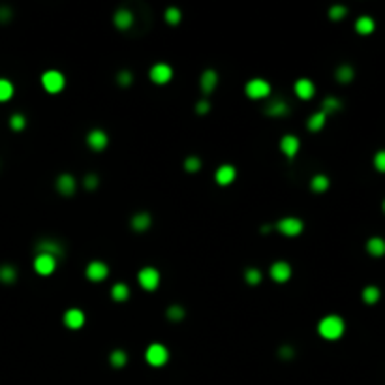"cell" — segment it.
I'll use <instances>...</instances> for the list:
<instances>
[{
	"instance_id": "obj_39",
	"label": "cell",
	"mask_w": 385,
	"mask_h": 385,
	"mask_svg": "<svg viewBox=\"0 0 385 385\" xmlns=\"http://www.w3.org/2000/svg\"><path fill=\"white\" fill-rule=\"evenodd\" d=\"M132 81H134V75H132V72H128V70H122V72L117 74V83H119L120 87L132 85Z\"/></svg>"
},
{
	"instance_id": "obj_11",
	"label": "cell",
	"mask_w": 385,
	"mask_h": 385,
	"mask_svg": "<svg viewBox=\"0 0 385 385\" xmlns=\"http://www.w3.org/2000/svg\"><path fill=\"white\" fill-rule=\"evenodd\" d=\"M87 143H89V147L92 148V151H96V153H100V151H103V148L108 147V134L103 130H100V128H96V130H91L89 132V136H87Z\"/></svg>"
},
{
	"instance_id": "obj_14",
	"label": "cell",
	"mask_w": 385,
	"mask_h": 385,
	"mask_svg": "<svg viewBox=\"0 0 385 385\" xmlns=\"http://www.w3.org/2000/svg\"><path fill=\"white\" fill-rule=\"evenodd\" d=\"M289 276H291V267H289V263H286V261H274L271 265V278L274 282H278V284L288 282Z\"/></svg>"
},
{
	"instance_id": "obj_36",
	"label": "cell",
	"mask_w": 385,
	"mask_h": 385,
	"mask_svg": "<svg viewBox=\"0 0 385 385\" xmlns=\"http://www.w3.org/2000/svg\"><path fill=\"white\" fill-rule=\"evenodd\" d=\"M184 169L188 171V173H196V171L201 169V160L198 158V156H188L186 160H184Z\"/></svg>"
},
{
	"instance_id": "obj_31",
	"label": "cell",
	"mask_w": 385,
	"mask_h": 385,
	"mask_svg": "<svg viewBox=\"0 0 385 385\" xmlns=\"http://www.w3.org/2000/svg\"><path fill=\"white\" fill-rule=\"evenodd\" d=\"M126 361H128V357H126V353L122 350H113L111 355H109V362L115 368H122L126 365Z\"/></svg>"
},
{
	"instance_id": "obj_23",
	"label": "cell",
	"mask_w": 385,
	"mask_h": 385,
	"mask_svg": "<svg viewBox=\"0 0 385 385\" xmlns=\"http://www.w3.org/2000/svg\"><path fill=\"white\" fill-rule=\"evenodd\" d=\"M265 113L269 115V117H284V115L289 113V108H288V103L282 102V100H274V102H271L265 108Z\"/></svg>"
},
{
	"instance_id": "obj_10",
	"label": "cell",
	"mask_w": 385,
	"mask_h": 385,
	"mask_svg": "<svg viewBox=\"0 0 385 385\" xmlns=\"http://www.w3.org/2000/svg\"><path fill=\"white\" fill-rule=\"evenodd\" d=\"M36 250H38V254L51 255V258H55V260H57L58 255L64 254L62 244L58 243V241H51V239H44V241H40V243L36 244Z\"/></svg>"
},
{
	"instance_id": "obj_44",
	"label": "cell",
	"mask_w": 385,
	"mask_h": 385,
	"mask_svg": "<svg viewBox=\"0 0 385 385\" xmlns=\"http://www.w3.org/2000/svg\"><path fill=\"white\" fill-rule=\"evenodd\" d=\"M8 19H12V12L8 8H0V21H8Z\"/></svg>"
},
{
	"instance_id": "obj_16",
	"label": "cell",
	"mask_w": 385,
	"mask_h": 385,
	"mask_svg": "<svg viewBox=\"0 0 385 385\" xmlns=\"http://www.w3.org/2000/svg\"><path fill=\"white\" fill-rule=\"evenodd\" d=\"M57 190L62 196H74L75 192V179L74 175H70V173H62V175H58L57 179Z\"/></svg>"
},
{
	"instance_id": "obj_24",
	"label": "cell",
	"mask_w": 385,
	"mask_h": 385,
	"mask_svg": "<svg viewBox=\"0 0 385 385\" xmlns=\"http://www.w3.org/2000/svg\"><path fill=\"white\" fill-rule=\"evenodd\" d=\"M111 297H113V301H117V303H124V301L130 297V289H128V286H126L124 282L115 284L113 288H111Z\"/></svg>"
},
{
	"instance_id": "obj_25",
	"label": "cell",
	"mask_w": 385,
	"mask_h": 385,
	"mask_svg": "<svg viewBox=\"0 0 385 385\" xmlns=\"http://www.w3.org/2000/svg\"><path fill=\"white\" fill-rule=\"evenodd\" d=\"M325 120H327V115L323 113V111H317L316 115H312L310 119H308V124H306V128L310 132H319L325 126Z\"/></svg>"
},
{
	"instance_id": "obj_22",
	"label": "cell",
	"mask_w": 385,
	"mask_h": 385,
	"mask_svg": "<svg viewBox=\"0 0 385 385\" xmlns=\"http://www.w3.org/2000/svg\"><path fill=\"white\" fill-rule=\"evenodd\" d=\"M374 29H376V23H374V19L368 17V15H362V17H359L355 21V30L362 36L372 34Z\"/></svg>"
},
{
	"instance_id": "obj_8",
	"label": "cell",
	"mask_w": 385,
	"mask_h": 385,
	"mask_svg": "<svg viewBox=\"0 0 385 385\" xmlns=\"http://www.w3.org/2000/svg\"><path fill=\"white\" fill-rule=\"evenodd\" d=\"M55 269H57V260H55V258L46 255V254L36 255L34 271L38 272V274H41V276H49V274H53V272H55Z\"/></svg>"
},
{
	"instance_id": "obj_33",
	"label": "cell",
	"mask_w": 385,
	"mask_h": 385,
	"mask_svg": "<svg viewBox=\"0 0 385 385\" xmlns=\"http://www.w3.org/2000/svg\"><path fill=\"white\" fill-rule=\"evenodd\" d=\"M244 280H246V284H250V286H258V284L261 282V271L255 269V267H250V269L244 271Z\"/></svg>"
},
{
	"instance_id": "obj_6",
	"label": "cell",
	"mask_w": 385,
	"mask_h": 385,
	"mask_svg": "<svg viewBox=\"0 0 385 385\" xmlns=\"http://www.w3.org/2000/svg\"><path fill=\"white\" fill-rule=\"evenodd\" d=\"M276 227L278 231H282L288 237H297L303 231V220L295 218V216H286V218H282V220L278 222Z\"/></svg>"
},
{
	"instance_id": "obj_38",
	"label": "cell",
	"mask_w": 385,
	"mask_h": 385,
	"mask_svg": "<svg viewBox=\"0 0 385 385\" xmlns=\"http://www.w3.org/2000/svg\"><path fill=\"white\" fill-rule=\"evenodd\" d=\"M346 15H348V8L346 6H333L329 10V17L333 19V21H340V19H344Z\"/></svg>"
},
{
	"instance_id": "obj_28",
	"label": "cell",
	"mask_w": 385,
	"mask_h": 385,
	"mask_svg": "<svg viewBox=\"0 0 385 385\" xmlns=\"http://www.w3.org/2000/svg\"><path fill=\"white\" fill-rule=\"evenodd\" d=\"M323 113L329 115V113H336V111H340L342 109V102H340L338 98H334V96H327L325 100H323Z\"/></svg>"
},
{
	"instance_id": "obj_12",
	"label": "cell",
	"mask_w": 385,
	"mask_h": 385,
	"mask_svg": "<svg viewBox=\"0 0 385 385\" xmlns=\"http://www.w3.org/2000/svg\"><path fill=\"white\" fill-rule=\"evenodd\" d=\"M299 148H301V141L297 136L288 134V136H284L282 139H280V151H282L289 160H293L295 156H297Z\"/></svg>"
},
{
	"instance_id": "obj_2",
	"label": "cell",
	"mask_w": 385,
	"mask_h": 385,
	"mask_svg": "<svg viewBox=\"0 0 385 385\" xmlns=\"http://www.w3.org/2000/svg\"><path fill=\"white\" fill-rule=\"evenodd\" d=\"M145 359H147V362L151 367H164L165 362L169 361V351H167V348L164 344L154 342L145 351Z\"/></svg>"
},
{
	"instance_id": "obj_37",
	"label": "cell",
	"mask_w": 385,
	"mask_h": 385,
	"mask_svg": "<svg viewBox=\"0 0 385 385\" xmlns=\"http://www.w3.org/2000/svg\"><path fill=\"white\" fill-rule=\"evenodd\" d=\"M165 21L169 25H179L181 23V10L179 8H167L165 10Z\"/></svg>"
},
{
	"instance_id": "obj_35",
	"label": "cell",
	"mask_w": 385,
	"mask_h": 385,
	"mask_svg": "<svg viewBox=\"0 0 385 385\" xmlns=\"http://www.w3.org/2000/svg\"><path fill=\"white\" fill-rule=\"evenodd\" d=\"M10 126H12V130L21 132L25 126H27V119H25L21 113H15V115H12V117H10Z\"/></svg>"
},
{
	"instance_id": "obj_45",
	"label": "cell",
	"mask_w": 385,
	"mask_h": 385,
	"mask_svg": "<svg viewBox=\"0 0 385 385\" xmlns=\"http://www.w3.org/2000/svg\"><path fill=\"white\" fill-rule=\"evenodd\" d=\"M261 231H263V233H269V231H271V226H263V227H261Z\"/></svg>"
},
{
	"instance_id": "obj_3",
	"label": "cell",
	"mask_w": 385,
	"mask_h": 385,
	"mask_svg": "<svg viewBox=\"0 0 385 385\" xmlns=\"http://www.w3.org/2000/svg\"><path fill=\"white\" fill-rule=\"evenodd\" d=\"M41 85L49 94H57V92H60L64 89L66 79H64V75L58 70H47L46 74L41 75Z\"/></svg>"
},
{
	"instance_id": "obj_19",
	"label": "cell",
	"mask_w": 385,
	"mask_h": 385,
	"mask_svg": "<svg viewBox=\"0 0 385 385\" xmlns=\"http://www.w3.org/2000/svg\"><path fill=\"white\" fill-rule=\"evenodd\" d=\"M130 224L134 231H147L151 224H153V218H151L148 212H137V215L132 216Z\"/></svg>"
},
{
	"instance_id": "obj_15",
	"label": "cell",
	"mask_w": 385,
	"mask_h": 385,
	"mask_svg": "<svg viewBox=\"0 0 385 385\" xmlns=\"http://www.w3.org/2000/svg\"><path fill=\"white\" fill-rule=\"evenodd\" d=\"M64 325L68 329H81L85 325V314L79 308H70L64 314Z\"/></svg>"
},
{
	"instance_id": "obj_4",
	"label": "cell",
	"mask_w": 385,
	"mask_h": 385,
	"mask_svg": "<svg viewBox=\"0 0 385 385\" xmlns=\"http://www.w3.org/2000/svg\"><path fill=\"white\" fill-rule=\"evenodd\" d=\"M246 91V96L252 98V100H261V98H267L271 94V85L267 83L265 79H250L244 87Z\"/></svg>"
},
{
	"instance_id": "obj_5",
	"label": "cell",
	"mask_w": 385,
	"mask_h": 385,
	"mask_svg": "<svg viewBox=\"0 0 385 385\" xmlns=\"http://www.w3.org/2000/svg\"><path fill=\"white\" fill-rule=\"evenodd\" d=\"M137 282H139V286H141L143 289L154 291L160 284V272L156 271L154 267H145V269H141L139 274H137Z\"/></svg>"
},
{
	"instance_id": "obj_42",
	"label": "cell",
	"mask_w": 385,
	"mask_h": 385,
	"mask_svg": "<svg viewBox=\"0 0 385 385\" xmlns=\"http://www.w3.org/2000/svg\"><path fill=\"white\" fill-rule=\"evenodd\" d=\"M209 109H210V103L207 102V100H201V102L196 105V111H198L199 115H205V113H209Z\"/></svg>"
},
{
	"instance_id": "obj_1",
	"label": "cell",
	"mask_w": 385,
	"mask_h": 385,
	"mask_svg": "<svg viewBox=\"0 0 385 385\" xmlns=\"http://www.w3.org/2000/svg\"><path fill=\"white\" fill-rule=\"evenodd\" d=\"M346 323L344 319L336 314H331V316H325L322 322L317 323V333L322 334L325 340H338L342 334H344Z\"/></svg>"
},
{
	"instance_id": "obj_9",
	"label": "cell",
	"mask_w": 385,
	"mask_h": 385,
	"mask_svg": "<svg viewBox=\"0 0 385 385\" xmlns=\"http://www.w3.org/2000/svg\"><path fill=\"white\" fill-rule=\"evenodd\" d=\"M87 278L89 280H92V282H102V280H105L109 274V267L103 263V261H91L89 265H87Z\"/></svg>"
},
{
	"instance_id": "obj_17",
	"label": "cell",
	"mask_w": 385,
	"mask_h": 385,
	"mask_svg": "<svg viewBox=\"0 0 385 385\" xmlns=\"http://www.w3.org/2000/svg\"><path fill=\"white\" fill-rule=\"evenodd\" d=\"M295 94L301 98V100H310L312 96H314V92H316V87H314V83H312L310 79H299L295 81Z\"/></svg>"
},
{
	"instance_id": "obj_40",
	"label": "cell",
	"mask_w": 385,
	"mask_h": 385,
	"mask_svg": "<svg viewBox=\"0 0 385 385\" xmlns=\"http://www.w3.org/2000/svg\"><path fill=\"white\" fill-rule=\"evenodd\" d=\"M374 167L378 171H381V173H385V151L376 153V156H374Z\"/></svg>"
},
{
	"instance_id": "obj_27",
	"label": "cell",
	"mask_w": 385,
	"mask_h": 385,
	"mask_svg": "<svg viewBox=\"0 0 385 385\" xmlns=\"http://www.w3.org/2000/svg\"><path fill=\"white\" fill-rule=\"evenodd\" d=\"M17 280V271L13 265H2L0 267V282L2 284H13Z\"/></svg>"
},
{
	"instance_id": "obj_43",
	"label": "cell",
	"mask_w": 385,
	"mask_h": 385,
	"mask_svg": "<svg viewBox=\"0 0 385 385\" xmlns=\"http://www.w3.org/2000/svg\"><path fill=\"white\" fill-rule=\"evenodd\" d=\"M280 355H282L284 359H291V357H293V348H291V346H282V348H280Z\"/></svg>"
},
{
	"instance_id": "obj_29",
	"label": "cell",
	"mask_w": 385,
	"mask_h": 385,
	"mask_svg": "<svg viewBox=\"0 0 385 385\" xmlns=\"http://www.w3.org/2000/svg\"><path fill=\"white\" fill-rule=\"evenodd\" d=\"M310 188H312V190H314L316 194L325 192V190L329 188V177H327V175H316V177H312Z\"/></svg>"
},
{
	"instance_id": "obj_41",
	"label": "cell",
	"mask_w": 385,
	"mask_h": 385,
	"mask_svg": "<svg viewBox=\"0 0 385 385\" xmlns=\"http://www.w3.org/2000/svg\"><path fill=\"white\" fill-rule=\"evenodd\" d=\"M83 184H85L87 190H96L98 184H100V181H98V175H94V173H89V175L85 177Z\"/></svg>"
},
{
	"instance_id": "obj_46",
	"label": "cell",
	"mask_w": 385,
	"mask_h": 385,
	"mask_svg": "<svg viewBox=\"0 0 385 385\" xmlns=\"http://www.w3.org/2000/svg\"><path fill=\"white\" fill-rule=\"evenodd\" d=\"M383 210H385V199H383Z\"/></svg>"
},
{
	"instance_id": "obj_20",
	"label": "cell",
	"mask_w": 385,
	"mask_h": 385,
	"mask_svg": "<svg viewBox=\"0 0 385 385\" xmlns=\"http://www.w3.org/2000/svg\"><path fill=\"white\" fill-rule=\"evenodd\" d=\"M216 85H218V75H216L215 70H205L203 75H201V91L205 94H210L215 91Z\"/></svg>"
},
{
	"instance_id": "obj_34",
	"label": "cell",
	"mask_w": 385,
	"mask_h": 385,
	"mask_svg": "<svg viewBox=\"0 0 385 385\" xmlns=\"http://www.w3.org/2000/svg\"><path fill=\"white\" fill-rule=\"evenodd\" d=\"M13 96V85L8 79H0V102H8Z\"/></svg>"
},
{
	"instance_id": "obj_21",
	"label": "cell",
	"mask_w": 385,
	"mask_h": 385,
	"mask_svg": "<svg viewBox=\"0 0 385 385\" xmlns=\"http://www.w3.org/2000/svg\"><path fill=\"white\" fill-rule=\"evenodd\" d=\"M367 252L374 258L385 255V241L381 237H370L367 241Z\"/></svg>"
},
{
	"instance_id": "obj_13",
	"label": "cell",
	"mask_w": 385,
	"mask_h": 385,
	"mask_svg": "<svg viewBox=\"0 0 385 385\" xmlns=\"http://www.w3.org/2000/svg\"><path fill=\"white\" fill-rule=\"evenodd\" d=\"M235 177H237V169L229 164H224L216 169L215 181H216V184H220V186H229V184L235 181Z\"/></svg>"
},
{
	"instance_id": "obj_26",
	"label": "cell",
	"mask_w": 385,
	"mask_h": 385,
	"mask_svg": "<svg viewBox=\"0 0 385 385\" xmlns=\"http://www.w3.org/2000/svg\"><path fill=\"white\" fill-rule=\"evenodd\" d=\"M379 297H381V291L376 286H367V288L362 289V301L367 305H376L379 301Z\"/></svg>"
},
{
	"instance_id": "obj_32",
	"label": "cell",
	"mask_w": 385,
	"mask_h": 385,
	"mask_svg": "<svg viewBox=\"0 0 385 385\" xmlns=\"http://www.w3.org/2000/svg\"><path fill=\"white\" fill-rule=\"evenodd\" d=\"M165 314H167V319H169V322H181V319H184V316H186V312H184V308H182L181 305H171Z\"/></svg>"
},
{
	"instance_id": "obj_18",
	"label": "cell",
	"mask_w": 385,
	"mask_h": 385,
	"mask_svg": "<svg viewBox=\"0 0 385 385\" xmlns=\"http://www.w3.org/2000/svg\"><path fill=\"white\" fill-rule=\"evenodd\" d=\"M113 23L117 29L120 30H128L134 25V15H132V12H128V10H117L115 12V17H113Z\"/></svg>"
},
{
	"instance_id": "obj_7",
	"label": "cell",
	"mask_w": 385,
	"mask_h": 385,
	"mask_svg": "<svg viewBox=\"0 0 385 385\" xmlns=\"http://www.w3.org/2000/svg\"><path fill=\"white\" fill-rule=\"evenodd\" d=\"M171 77H173V70H171L169 64L158 62L151 68V79H153V83H156V85H165V83H169Z\"/></svg>"
},
{
	"instance_id": "obj_30",
	"label": "cell",
	"mask_w": 385,
	"mask_h": 385,
	"mask_svg": "<svg viewBox=\"0 0 385 385\" xmlns=\"http://www.w3.org/2000/svg\"><path fill=\"white\" fill-rule=\"evenodd\" d=\"M353 79V68L348 66V64H342L336 68V81L338 83H350Z\"/></svg>"
}]
</instances>
